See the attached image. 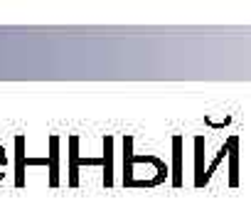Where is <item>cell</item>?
Segmentation results:
<instances>
[{"instance_id": "obj_1", "label": "cell", "mask_w": 251, "mask_h": 222, "mask_svg": "<svg viewBox=\"0 0 251 222\" xmlns=\"http://www.w3.org/2000/svg\"><path fill=\"white\" fill-rule=\"evenodd\" d=\"M165 175V166L153 156H126V183L128 185H158Z\"/></svg>"}, {"instance_id": "obj_2", "label": "cell", "mask_w": 251, "mask_h": 222, "mask_svg": "<svg viewBox=\"0 0 251 222\" xmlns=\"http://www.w3.org/2000/svg\"><path fill=\"white\" fill-rule=\"evenodd\" d=\"M15 185L18 188H23L25 185V166H27V161H25V139L23 136H18L15 139Z\"/></svg>"}, {"instance_id": "obj_3", "label": "cell", "mask_w": 251, "mask_h": 222, "mask_svg": "<svg viewBox=\"0 0 251 222\" xmlns=\"http://www.w3.org/2000/svg\"><path fill=\"white\" fill-rule=\"evenodd\" d=\"M0 168H8V151L3 148V143H0Z\"/></svg>"}, {"instance_id": "obj_4", "label": "cell", "mask_w": 251, "mask_h": 222, "mask_svg": "<svg viewBox=\"0 0 251 222\" xmlns=\"http://www.w3.org/2000/svg\"><path fill=\"white\" fill-rule=\"evenodd\" d=\"M5 170H8V168H0V183L5 180Z\"/></svg>"}]
</instances>
